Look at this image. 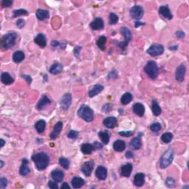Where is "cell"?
I'll use <instances>...</instances> for the list:
<instances>
[{"label": "cell", "instance_id": "cell-1", "mask_svg": "<svg viewBox=\"0 0 189 189\" xmlns=\"http://www.w3.org/2000/svg\"><path fill=\"white\" fill-rule=\"evenodd\" d=\"M32 160L36 165V169L39 171L45 170L48 166L49 162H50L49 156L45 152L34 154L32 156Z\"/></svg>", "mask_w": 189, "mask_h": 189}, {"label": "cell", "instance_id": "cell-2", "mask_svg": "<svg viewBox=\"0 0 189 189\" xmlns=\"http://www.w3.org/2000/svg\"><path fill=\"white\" fill-rule=\"evenodd\" d=\"M16 39V33H9L5 35L1 38V41H0L1 47L4 50H8V49L11 48L12 47L14 46Z\"/></svg>", "mask_w": 189, "mask_h": 189}, {"label": "cell", "instance_id": "cell-3", "mask_svg": "<svg viewBox=\"0 0 189 189\" xmlns=\"http://www.w3.org/2000/svg\"><path fill=\"white\" fill-rule=\"evenodd\" d=\"M78 115L80 118L84 119L87 122H91L93 120V111L87 105H83V106H80V108L78 111Z\"/></svg>", "mask_w": 189, "mask_h": 189}, {"label": "cell", "instance_id": "cell-4", "mask_svg": "<svg viewBox=\"0 0 189 189\" xmlns=\"http://www.w3.org/2000/svg\"><path fill=\"white\" fill-rule=\"evenodd\" d=\"M174 159V151L171 148L166 150L160 158V165L162 169H166L170 166Z\"/></svg>", "mask_w": 189, "mask_h": 189}, {"label": "cell", "instance_id": "cell-5", "mask_svg": "<svg viewBox=\"0 0 189 189\" xmlns=\"http://www.w3.org/2000/svg\"><path fill=\"white\" fill-rule=\"evenodd\" d=\"M144 70L146 73L152 79H155L158 76L159 69L157 63L154 61H150L146 64L144 67Z\"/></svg>", "mask_w": 189, "mask_h": 189}, {"label": "cell", "instance_id": "cell-6", "mask_svg": "<svg viewBox=\"0 0 189 189\" xmlns=\"http://www.w3.org/2000/svg\"><path fill=\"white\" fill-rule=\"evenodd\" d=\"M164 52V47L162 45L159 44H155L152 45L147 50V53L149 54L152 56H157V55H162Z\"/></svg>", "mask_w": 189, "mask_h": 189}, {"label": "cell", "instance_id": "cell-7", "mask_svg": "<svg viewBox=\"0 0 189 189\" xmlns=\"http://www.w3.org/2000/svg\"><path fill=\"white\" fill-rule=\"evenodd\" d=\"M120 32H121L122 35H123V36H124V38H125V41H124L123 42L119 43L118 45H119V47L123 49L124 47H126L127 46L129 41L132 40V33H131V31L126 27H122L121 30H120Z\"/></svg>", "mask_w": 189, "mask_h": 189}, {"label": "cell", "instance_id": "cell-8", "mask_svg": "<svg viewBox=\"0 0 189 189\" xmlns=\"http://www.w3.org/2000/svg\"><path fill=\"white\" fill-rule=\"evenodd\" d=\"M130 16L134 19H141L143 16V9L141 6L135 5L131 8Z\"/></svg>", "mask_w": 189, "mask_h": 189}, {"label": "cell", "instance_id": "cell-9", "mask_svg": "<svg viewBox=\"0 0 189 189\" xmlns=\"http://www.w3.org/2000/svg\"><path fill=\"white\" fill-rule=\"evenodd\" d=\"M72 104V95L70 93H66L63 95L60 101L61 106L63 109H68Z\"/></svg>", "mask_w": 189, "mask_h": 189}, {"label": "cell", "instance_id": "cell-10", "mask_svg": "<svg viewBox=\"0 0 189 189\" xmlns=\"http://www.w3.org/2000/svg\"><path fill=\"white\" fill-rule=\"evenodd\" d=\"M185 72H186V68H185L184 64H181L178 66L176 70V73H175V78L177 81H183L185 78Z\"/></svg>", "mask_w": 189, "mask_h": 189}, {"label": "cell", "instance_id": "cell-11", "mask_svg": "<svg viewBox=\"0 0 189 189\" xmlns=\"http://www.w3.org/2000/svg\"><path fill=\"white\" fill-rule=\"evenodd\" d=\"M94 168V162L93 161H88L83 164L81 167V171L84 174L85 176H90L92 174V171Z\"/></svg>", "mask_w": 189, "mask_h": 189}, {"label": "cell", "instance_id": "cell-12", "mask_svg": "<svg viewBox=\"0 0 189 189\" xmlns=\"http://www.w3.org/2000/svg\"><path fill=\"white\" fill-rule=\"evenodd\" d=\"M90 27L91 28L94 30H102L104 27V21H103L102 19L99 18H95L91 22L90 24Z\"/></svg>", "mask_w": 189, "mask_h": 189}, {"label": "cell", "instance_id": "cell-13", "mask_svg": "<svg viewBox=\"0 0 189 189\" xmlns=\"http://www.w3.org/2000/svg\"><path fill=\"white\" fill-rule=\"evenodd\" d=\"M95 175L99 180H106L107 177V169L104 166H98L95 171Z\"/></svg>", "mask_w": 189, "mask_h": 189}, {"label": "cell", "instance_id": "cell-14", "mask_svg": "<svg viewBox=\"0 0 189 189\" xmlns=\"http://www.w3.org/2000/svg\"><path fill=\"white\" fill-rule=\"evenodd\" d=\"M62 128H63V123L62 122H58L53 128V131H52L51 134H50V138H51L52 140L56 139L58 136L59 135V134H60L61 132H62Z\"/></svg>", "mask_w": 189, "mask_h": 189}, {"label": "cell", "instance_id": "cell-15", "mask_svg": "<svg viewBox=\"0 0 189 189\" xmlns=\"http://www.w3.org/2000/svg\"><path fill=\"white\" fill-rule=\"evenodd\" d=\"M145 183V174L143 173H138L135 174L134 178V184L137 187H141Z\"/></svg>", "mask_w": 189, "mask_h": 189}, {"label": "cell", "instance_id": "cell-16", "mask_svg": "<svg viewBox=\"0 0 189 189\" xmlns=\"http://www.w3.org/2000/svg\"><path fill=\"white\" fill-rule=\"evenodd\" d=\"M34 41L35 43L37 44L38 46L41 47V48H44V47H46L47 45L46 38H45V36L42 34V33L38 34L37 36H36V38H34Z\"/></svg>", "mask_w": 189, "mask_h": 189}, {"label": "cell", "instance_id": "cell-17", "mask_svg": "<svg viewBox=\"0 0 189 189\" xmlns=\"http://www.w3.org/2000/svg\"><path fill=\"white\" fill-rule=\"evenodd\" d=\"M159 13L161 14L164 18L167 19H171L173 18V15L171 14L170 9L169 8L168 6H161L159 9Z\"/></svg>", "mask_w": 189, "mask_h": 189}, {"label": "cell", "instance_id": "cell-18", "mask_svg": "<svg viewBox=\"0 0 189 189\" xmlns=\"http://www.w3.org/2000/svg\"><path fill=\"white\" fill-rule=\"evenodd\" d=\"M29 167H28V160L27 159H23L22 160V166L20 167V170H19V173L22 176H26L30 173Z\"/></svg>", "mask_w": 189, "mask_h": 189}, {"label": "cell", "instance_id": "cell-19", "mask_svg": "<svg viewBox=\"0 0 189 189\" xmlns=\"http://www.w3.org/2000/svg\"><path fill=\"white\" fill-rule=\"evenodd\" d=\"M133 111L139 117H143L145 113V107L141 103H137L133 106Z\"/></svg>", "mask_w": 189, "mask_h": 189}, {"label": "cell", "instance_id": "cell-20", "mask_svg": "<svg viewBox=\"0 0 189 189\" xmlns=\"http://www.w3.org/2000/svg\"><path fill=\"white\" fill-rule=\"evenodd\" d=\"M50 103H51V101L49 99V98L46 95H44L43 97L39 100V101H38L37 105H36V108H37L38 110H41L45 108V106L50 104Z\"/></svg>", "mask_w": 189, "mask_h": 189}, {"label": "cell", "instance_id": "cell-21", "mask_svg": "<svg viewBox=\"0 0 189 189\" xmlns=\"http://www.w3.org/2000/svg\"><path fill=\"white\" fill-rule=\"evenodd\" d=\"M132 165L131 163H127L121 167V175L125 177H129L132 174Z\"/></svg>", "mask_w": 189, "mask_h": 189}, {"label": "cell", "instance_id": "cell-22", "mask_svg": "<svg viewBox=\"0 0 189 189\" xmlns=\"http://www.w3.org/2000/svg\"><path fill=\"white\" fill-rule=\"evenodd\" d=\"M104 126L108 129H112L116 126L117 119L115 117H109L104 120Z\"/></svg>", "mask_w": 189, "mask_h": 189}, {"label": "cell", "instance_id": "cell-23", "mask_svg": "<svg viewBox=\"0 0 189 189\" xmlns=\"http://www.w3.org/2000/svg\"><path fill=\"white\" fill-rule=\"evenodd\" d=\"M51 176L55 181L56 182H61L62 181L63 179H64V172L62 170H59V169H56V170L52 171V172L51 173Z\"/></svg>", "mask_w": 189, "mask_h": 189}, {"label": "cell", "instance_id": "cell-24", "mask_svg": "<svg viewBox=\"0 0 189 189\" xmlns=\"http://www.w3.org/2000/svg\"><path fill=\"white\" fill-rule=\"evenodd\" d=\"M72 185L74 188H80L84 185L85 182L82 178L79 177H75L72 180Z\"/></svg>", "mask_w": 189, "mask_h": 189}, {"label": "cell", "instance_id": "cell-25", "mask_svg": "<svg viewBox=\"0 0 189 189\" xmlns=\"http://www.w3.org/2000/svg\"><path fill=\"white\" fill-rule=\"evenodd\" d=\"M1 81L5 85H10L13 82V78L9 73H3L1 76Z\"/></svg>", "mask_w": 189, "mask_h": 189}, {"label": "cell", "instance_id": "cell-26", "mask_svg": "<svg viewBox=\"0 0 189 189\" xmlns=\"http://www.w3.org/2000/svg\"><path fill=\"white\" fill-rule=\"evenodd\" d=\"M113 148L116 152H120L124 151V149L126 148L125 142L123 141H120V140L116 141L115 142V143H114Z\"/></svg>", "mask_w": 189, "mask_h": 189}, {"label": "cell", "instance_id": "cell-27", "mask_svg": "<svg viewBox=\"0 0 189 189\" xmlns=\"http://www.w3.org/2000/svg\"><path fill=\"white\" fill-rule=\"evenodd\" d=\"M94 146L90 143H84L80 146V150L84 155H90L94 150Z\"/></svg>", "mask_w": 189, "mask_h": 189}, {"label": "cell", "instance_id": "cell-28", "mask_svg": "<svg viewBox=\"0 0 189 189\" xmlns=\"http://www.w3.org/2000/svg\"><path fill=\"white\" fill-rule=\"evenodd\" d=\"M103 90H104V87H103L102 85L97 84L94 86V87L92 88V90H91L90 91V92H89V96L91 98L94 97V96L99 94L101 92H102Z\"/></svg>", "mask_w": 189, "mask_h": 189}, {"label": "cell", "instance_id": "cell-29", "mask_svg": "<svg viewBox=\"0 0 189 189\" xmlns=\"http://www.w3.org/2000/svg\"><path fill=\"white\" fill-rule=\"evenodd\" d=\"M36 17L39 20H45V19L49 18V12L46 10H42V9H38L36 11Z\"/></svg>", "mask_w": 189, "mask_h": 189}, {"label": "cell", "instance_id": "cell-30", "mask_svg": "<svg viewBox=\"0 0 189 189\" xmlns=\"http://www.w3.org/2000/svg\"><path fill=\"white\" fill-rule=\"evenodd\" d=\"M63 70V66L59 63H55V64H52V66L50 67V72L51 74L57 75L60 73Z\"/></svg>", "mask_w": 189, "mask_h": 189}, {"label": "cell", "instance_id": "cell-31", "mask_svg": "<svg viewBox=\"0 0 189 189\" xmlns=\"http://www.w3.org/2000/svg\"><path fill=\"white\" fill-rule=\"evenodd\" d=\"M24 53L22 51H16L13 55V60L16 63H20L24 59Z\"/></svg>", "mask_w": 189, "mask_h": 189}, {"label": "cell", "instance_id": "cell-32", "mask_svg": "<svg viewBox=\"0 0 189 189\" xmlns=\"http://www.w3.org/2000/svg\"><path fill=\"white\" fill-rule=\"evenodd\" d=\"M152 112H153L154 115L155 116H158L161 114L162 109H161L160 105L158 104V103L157 102V101L154 100L153 102H152Z\"/></svg>", "mask_w": 189, "mask_h": 189}, {"label": "cell", "instance_id": "cell-33", "mask_svg": "<svg viewBox=\"0 0 189 189\" xmlns=\"http://www.w3.org/2000/svg\"><path fill=\"white\" fill-rule=\"evenodd\" d=\"M132 101V94L129 93V92L124 93L123 95H122L121 99H120L121 104L123 105L129 104Z\"/></svg>", "mask_w": 189, "mask_h": 189}, {"label": "cell", "instance_id": "cell-34", "mask_svg": "<svg viewBox=\"0 0 189 189\" xmlns=\"http://www.w3.org/2000/svg\"><path fill=\"white\" fill-rule=\"evenodd\" d=\"M45 127H46V122L44 120H40L38 122H36V125H35V128H36V131L38 133H42L45 131Z\"/></svg>", "mask_w": 189, "mask_h": 189}, {"label": "cell", "instance_id": "cell-35", "mask_svg": "<svg viewBox=\"0 0 189 189\" xmlns=\"http://www.w3.org/2000/svg\"><path fill=\"white\" fill-rule=\"evenodd\" d=\"M99 138L101 140V141L104 143V144H108L109 141V134L107 131H104V132H100L98 133Z\"/></svg>", "mask_w": 189, "mask_h": 189}, {"label": "cell", "instance_id": "cell-36", "mask_svg": "<svg viewBox=\"0 0 189 189\" xmlns=\"http://www.w3.org/2000/svg\"><path fill=\"white\" fill-rule=\"evenodd\" d=\"M130 146H132L134 149H139V148H141V147L142 146L141 138L140 137L133 138L130 143Z\"/></svg>", "mask_w": 189, "mask_h": 189}, {"label": "cell", "instance_id": "cell-37", "mask_svg": "<svg viewBox=\"0 0 189 189\" xmlns=\"http://www.w3.org/2000/svg\"><path fill=\"white\" fill-rule=\"evenodd\" d=\"M106 37L104 36H101L98 39L97 45L101 50H104L105 45H106Z\"/></svg>", "mask_w": 189, "mask_h": 189}, {"label": "cell", "instance_id": "cell-38", "mask_svg": "<svg viewBox=\"0 0 189 189\" xmlns=\"http://www.w3.org/2000/svg\"><path fill=\"white\" fill-rule=\"evenodd\" d=\"M172 138H173V134H171V133L166 132L162 135V137H161V140H162V141L163 142V143H169L171 141Z\"/></svg>", "mask_w": 189, "mask_h": 189}, {"label": "cell", "instance_id": "cell-39", "mask_svg": "<svg viewBox=\"0 0 189 189\" xmlns=\"http://www.w3.org/2000/svg\"><path fill=\"white\" fill-rule=\"evenodd\" d=\"M27 14H28V12H27L26 10H24V9L16 10L13 11V18H16V17L20 16H25Z\"/></svg>", "mask_w": 189, "mask_h": 189}, {"label": "cell", "instance_id": "cell-40", "mask_svg": "<svg viewBox=\"0 0 189 189\" xmlns=\"http://www.w3.org/2000/svg\"><path fill=\"white\" fill-rule=\"evenodd\" d=\"M59 164L65 169H68L70 167V161L64 157H61L59 159Z\"/></svg>", "mask_w": 189, "mask_h": 189}, {"label": "cell", "instance_id": "cell-41", "mask_svg": "<svg viewBox=\"0 0 189 189\" xmlns=\"http://www.w3.org/2000/svg\"><path fill=\"white\" fill-rule=\"evenodd\" d=\"M109 20L110 24H115L118 21V16L115 13H111L109 14Z\"/></svg>", "mask_w": 189, "mask_h": 189}, {"label": "cell", "instance_id": "cell-42", "mask_svg": "<svg viewBox=\"0 0 189 189\" xmlns=\"http://www.w3.org/2000/svg\"><path fill=\"white\" fill-rule=\"evenodd\" d=\"M150 129L152 132H158L161 129V125L160 123H155L153 124H152L151 127H150Z\"/></svg>", "mask_w": 189, "mask_h": 189}, {"label": "cell", "instance_id": "cell-43", "mask_svg": "<svg viewBox=\"0 0 189 189\" xmlns=\"http://www.w3.org/2000/svg\"><path fill=\"white\" fill-rule=\"evenodd\" d=\"M166 185H167L169 188H172V187H174L175 185L174 180L171 177H168L167 180H166Z\"/></svg>", "mask_w": 189, "mask_h": 189}, {"label": "cell", "instance_id": "cell-44", "mask_svg": "<svg viewBox=\"0 0 189 189\" xmlns=\"http://www.w3.org/2000/svg\"><path fill=\"white\" fill-rule=\"evenodd\" d=\"M68 137L70 138V139H76L78 137V132H76V131L74 130H71L70 132L68 133Z\"/></svg>", "mask_w": 189, "mask_h": 189}, {"label": "cell", "instance_id": "cell-45", "mask_svg": "<svg viewBox=\"0 0 189 189\" xmlns=\"http://www.w3.org/2000/svg\"><path fill=\"white\" fill-rule=\"evenodd\" d=\"M7 185H8V180H6V178L2 177L0 179V188L3 189L6 188Z\"/></svg>", "mask_w": 189, "mask_h": 189}, {"label": "cell", "instance_id": "cell-46", "mask_svg": "<svg viewBox=\"0 0 189 189\" xmlns=\"http://www.w3.org/2000/svg\"><path fill=\"white\" fill-rule=\"evenodd\" d=\"M13 4V2L10 1V0H4V1L2 2V6L3 8H9Z\"/></svg>", "mask_w": 189, "mask_h": 189}, {"label": "cell", "instance_id": "cell-47", "mask_svg": "<svg viewBox=\"0 0 189 189\" xmlns=\"http://www.w3.org/2000/svg\"><path fill=\"white\" fill-rule=\"evenodd\" d=\"M48 186H49V188H50L51 189H58L59 188V186H58L57 183H55V182H52V181H49Z\"/></svg>", "mask_w": 189, "mask_h": 189}, {"label": "cell", "instance_id": "cell-48", "mask_svg": "<svg viewBox=\"0 0 189 189\" xmlns=\"http://www.w3.org/2000/svg\"><path fill=\"white\" fill-rule=\"evenodd\" d=\"M119 134L121 136H123V137H130V136H132L133 134V132H129V131H128V132H119Z\"/></svg>", "mask_w": 189, "mask_h": 189}, {"label": "cell", "instance_id": "cell-49", "mask_svg": "<svg viewBox=\"0 0 189 189\" xmlns=\"http://www.w3.org/2000/svg\"><path fill=\"white\" fill-rule=\"evenodd\" d=\"M24 23H25V22H24L23 19H19L16 22V25L19 28H22L24 26Z\"/></svg>", "mask_w": 189, "mask_h": 189}, {"label": "cell", "instance_id": "cell-50", "mask_svg": "<svg viewBox=\"0 0 189 189\" xmlns=\"http://www.w3.org/2000/svg\"><path fill=\"white\" fill-rule=\"evenodd\" d=\"M176 36L177 38H184L185 36V33L182 32V31H177V32L176 33Z\"/></svg>", "mask_w": 189, "mask_h": 189}, {"label": "cell", "instance_id": "cell-51", "mask_svg": "<svg viewBox=\"0 0 189 189\" xmlns=\"http://www.w3.org/2000/svg\"><path fill=\"white\" fill-rule=\"evenodd\" d=\"M80 50V47H76L74 50L75 55H76V56L78 57V58H79V55H78V54H79V50Z\"/></svg>", "mask_w": 189, "mask_h": 189}, {"label": "cell", "instance_id": "cell-52", "mask_svg": "<svg viewBox=\"0 0 189 189\" xmlns=\"http://www.w3.org/2000/svg\"><path fill=\"white\" fill-rule=\"evenodd\" d=\"M94 148H98V149H100V148H102L103 146L101 144V143H98V142H94Z\"/></svg>", "mask_w": 189, "mask_h": 189}, {"label": "cell", "instance_id": "cell-53", "mask_svg": "<svg viewBox=\"0 0 189 189\" xmlns=\"http://www.w3.org/2000/svg\"><path fill=\"white\" fill-rule=\"evenodd\" d=\"M23 78H25L26 80H27V83H28L29 84H30L31 81H32V79H31L30 76H25V75H24V76H23Z\"/></svg>", "mask_w": 189, "mask_h": 189}, {"label": "cell", "instance_id": "cell-54", "mask_svg": "<svg viewBox=\"0 0 189 189\" xmlns=\"http://www.w3.org/2000/svg\"><path fill=\"white\" fill-rule=\"evenodd\" d=\"M126 157H127V158H132L133 157H134V155H133L132 152H127V154H126Z\"/></svg>", "mask_w": 189, "mask_h": 189}, {"label": "cell", "instance_id": "cell-55", "mask_svg": "<svg viewBox=\"0 0 189 189\" xmlns=\"http://www.w3.org/2000/svg\"><path fill=\"white\" fill-rule=\"evenodd\" d=\"M61 188H62V189H64V188H68V189H70V185H68L67 183H63L62 186H61Z\"/></svg>", "mask_w": 189, "mask_h": 189}, {"label": "cell", "instance_id": "cell-56", "mask_svg": "<svg viewBox=\"0 0 189 189\" xmlns=\"http://www.w3.org/2000/svg\"><path fill=\"white\" fill-rule=\"evenodd\" d=\"M59 45H60V44H59V41H52V42H51V46L53 47L59 46Z\"/></svg>", "mask_w": 189, "mask_h": 189}, {"label": "cell", "instance_id": "cell-57", "mask_svg": "<svg viewBox=\"0 0 189 189\" xmlns=\"http://www.w3.org/2000/svg\"><path fill=\"white\" fill-rule=\"evenodd\" d=\"M114 76V78H117V76H118V74H117V72L115 71V70H113V71H112L111 73H109V76Z\"/></svg>", "mask_w": 189, "mask_h": 189}, {"label": "cell", "instance_id": "cell-58", "mask_svg": "<svg viewBox=\"0 0 189 189\" xmlns=\"http://www.w3.org/2000/svg\"><path fill=\"white\" fill-rule=\"evenodd\" d=\"M0 141H1V142H0V143H1V148H2V147L4 146V145H5V141H4V140H3V139H1V140H0Z\"/></svg>", "mask_w": 189, "mask_h": 189}, {"label": "cell", "instance_id": "cell-59", "mask_svg": "<svg viewBox=\"0 0 189 189\" xmlns=\"http://www.w3.org/2000/svg\"><path fill=\"white\" fill-rule=\"evenodd\" d=\"M142 24H143V23H141V22H135V25H134V27H137L138 26L142 25Z\"/></svg>", "mask_w": 189, "mask_h": 189}, {"label": "cell", "instance_id": "cell-60", "mask_svg": "<svg viewBox=\"0 0 189 189\" xmlns=\"http://www.w3.org/2000/svg\"><path fill=\"white\" fill-rule=\"evenodd\" d=\"M0 163H1V166H0V168H2L3 166H4V162H3L2 160L0 161Z\"/></svg>", "mask_w": 189, "mask_h": 189}]
</instances>
